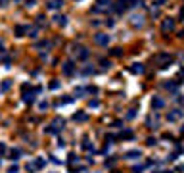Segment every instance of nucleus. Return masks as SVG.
I'll return each instance as SVG.
<instances>
[{
    "instance_id": "1",
    "label": "nucleus",
    "mask_w": 184,
    "mask_h": 173,
    "mask_svg": "<svg viewBox=\"0 0 184 173\" xmlns=\"http://www.w3.org/2000/svg\"><path fill=\"white\" fill-rule=\"evenodd\" d=\"M171 62H173V56H171V54H165V52H161V54L155 56V64L159 66V67H167Z\"/></svg>"
},
{
    "instance_id": "2",
    "label": "nucleus",
    "mask_w": 184,
    "mask_h": 173,
    "mask_svg": "<svg viewBox=\"0 0 184 173\" xmlns=\"http://www.w3.org/2000/svg\"><path fill=\"white\" fill-rule=\"evenodd\" d=\"M73 54L77 56V60H86L90 52H88L86 46H73Z\"/></svg>"
},
{
    "instance_id": "3",
    "label": "nucleus",
    "mask_w": 184,
    "mask_h": 173,
    "mask_svg": "<svg viewBox=\"0 0 184 173\" xmlns=\"http://www.w3.org/2000/svg\"><path fill=\"white\" fill-rule=\"evenodd\" d=\"M109 4H111L109 0H96V6L92 8V12H94V14H100V12H108V10H109Z\"/></svg>"
},
{
    "instance_id": "4",
    "label": "nucleus",
    "mask_w": 184,
    "mask_h": 173,
    "mask_svg": "<svg viewBox=\"0 0 184 173\" xmlns=\"http://www.w3.org/2000/svg\"><path fill=\"white\" fill-rule=\"evenodd\" d=\"M109 40H111V37L106 35V33H96V35H94V43L100 44V46H108Z\"/></svg>"
},
{
    "instance_id": "5",
    "label": "nucleus",
    "mask_w": 184,
    "mask_h": 173,
    "mask_svg": "<svg viewBox=\"0 0 184 173\" xmlns=\"http://www.w3.org/2000/svg\"><path fill=\"white\" fill-rule=\"evenodd\" d=\"M173 29H175V19H173V18L163 19V23H161V31H163V33H167V31H173Z\"/></svg>"
},
{
    "instance_id": "6",
    "label": "nucleus",
    "mask_w": 184,
    "mask_h": 173,
    "mask_svg": "<svg viewBox=\"0 0 184 173\" xmlns=\"http://www.w3.org/2000/svg\"><path fill=\"white\" fill-rule=\"evenodd\" d=\"M27 33H29V27H27V25H15V27H14V35H15V37H25Z\"/></svg>"
},
{
    "instance_id": "7",
    "label": "nucleus",
    "mask_w": 184,
    "mask_h": 173,
    "mask_svg": "<svg viewBox=\"0 0 184 173\" xmlns=\"http://www.w3.org/2000/svg\"><path fill=\"white\" fill-rule=\"evenodd\" d=\"M130 0H117V4H115V12H119V14H123L125 10H127L130 6Z\"/></svg>"
},
{
    "instance_id": "8",
    "label": "nucleus",
    "mask_w": 184,
    "mask_h": 173,
    "mask_svg": "<svg viewBox=\"0 0 184 173\" xmlns=\"http://www.w3.org/2000/svg\"><path fill=\"white\" fill-rule=\"evenodd\" d=\"M61 6H64V0H48L46 2V8L48 10H60Z\"/></svg>"
},
{
    "instance_id": "9",
    "label": "nucleus",
    "mask_w": 184,
    "mask_h": 173,
    "mask_svg": "<svg viewBox=\"0 0 184 173\" xmlns=\"http://www.w3.org/2000/svg\"><path fill=\"white\" fill-rule=\"evenodd\" d=\"M61 69H64V73H65V75H71V73L75 71V66H73V62H65Z\"/></svg>"
},
{
    "instance_id": "10",
    "label": "nucleus",
    "mask_w": 184,
    "mask_h": 173,
    "mask_svg": "<svg viewBox=\"0 0 184 173\" xmlns=\"http://www.w3.org/2000/svg\"><path fill=\"white\" fill-rule=\"evenodd\" d=\"M54 21H56V25H60V27H65V25H67V18H65V15H54Z\"/></svg>"
},
{
    "instance_id": "11",
    "label": "nucleus",
    "mask_w": 184,
    "mask_h": 173,
    "mask_svg": "<svg viewBox=\"0 0 184 173\" xmlns=\"http://www.w3.org/2000/svg\"><path fill=\"white\" fill-rule=\"evenodd\" d=\"M54 125H64V119H56V121H54ZM58 129H60V127H48L46 131H48V133H56Z\"/></svg>"
},
{
    "instance_id": "12",
    "label": "nucleus",
    "mask_w": 184,
    "mask_h": 173,
    "mask_svg": "<svg viewBox=\"0 0 184 173\" xmlns=\"http://www.w3.org/2000/svg\"><path fill=\"white\" fill-rule=\"evenodd\" d=\"M130 71H133V73H142V71H144V66H142V64H133Z\"/></svg>"
},
{
    "instance_id": "13",
    "label": "nucleus",
    "mask_w": 184,
    "mask_h": 173,
    "mask_svg": "<svg viewBox=\"0 0 184 173\" xmlns=\"http://www.w3.org/2000/svg\"><path fill=\"white\" fill-rule=\"evenodd\" d=\"M142 19H144V18H138V15H134V18H133V25H134V27H142V25H144V21H142Z\"/></svg>"
},
{
    "instance_id": "14",
    "label": "nucleus",
    "mask_w": 184,
    "mask_h": 173,
    "mask_svg": "<svg viewBox=\"0 0 184 173\" xmlns=\"http://www.w3.org/2000/svg\"><path fill=\"white\" fill-rule=\"evenodd\" d=\"M151 106H154V108H161L163 100H161V98H154V100H151Z\"/></svg>"
},
{
    "instance_id": "15",
    "label": "nucleus",
    "mask_w": 184,
    "mask_h": 173,
    "mask_svg": "<svg viewBox=\"0 0 184 173\" xmlns=\"http://www.w3.org/2000/svg\"><path fill=\"white\" fill-rule=\"evenodd\" d=\"M73 119H75V121H85L86 114H75V115H73Z\"/></svg>"
},
{
    "instance_id": "16",
    "label": "nucleus",
    "mask_w": 184,
    "mask_h": 173,
    "mask_svg": "<svg viewBox=\"0 0 184 173\" xmlns=\"http://www.w3.org/2000/svg\"><path fill=\"white\" fill-rule=\"evenodd\" d=\"M42 46H46V48H48L50 43H48V40H40V43H36V44H35V48H42Z\"/></svg>"
},
{
    "instance_id": "17",
    "label": "nucleus",
    "mask_w": 184,
    "mask_h": 173,
    "mask_svg": "<svg viewBox=\"0 0 184 173\" xmlns=\"http://www.w3.org/2000/svg\"><path fill=\"white\" fill-rule=\"evenodd\" d=\"M36 23H39V25H44V23H46V18H44L42 14H40V15H36Z\"/></svg>"
},
{
    "instance_id": "18",
    "label": "nucleus",
    "mask_w": 184,
    "mask_h": 173,
    "mask_svg": "<svg viewBox=\"0 0 184 173\" xmlns=\"http://www.w3.org/2000/svg\"><path fill=\"white\" fill-rule=\"evenodd\" d=\"M10 87H12V81H10V79L2 83V91H8V88H10Z\"/></svg>"
},
{
    "instance_id": "19",
    "label": "nucleus",
    "mask_w": 184,
    "mask_h": 173,
    "mask_svg": "<svg viewBox=\"0 0 184 173\" xmlns=\"http://www.w3.org/2000/svg\"><path fill=\"white\" fill-rule=\"evenodd\" d=\"M111 54H113V56H121L123 52H121V48H113V50H111Z\"/></svg>"
},
{
    "instance_id": "20",
    "label": "nucleus",
    "mask_w": 184,
    "mask_h": 173,
    "mask_svg": "<svg viewBox=\"0 0 184 173\" xmlns=\"http://www.w3.org/2000/svg\"><path fill=\"white\" fill-rule=\"evenodd\" d=\"M58 87H60V81H52L50 83V88H58Z\"/></svg>"
},
{
    "instance_id": "21",
    "label": "nucleus",
    "mask_w": 184,
    "mask_h": 173,
    "mask_svg": "<svg viewBox=\"0 0 184 173\" xmlns=\"http://www.w3.org/2000/svg\"><path fill=\"white\" fill-rule=\"evenodd\" d=\"M17 156H19V150H12V160H17Z\"/></svg>"
},
{
    "instance_id": "22",
    "label": "nucleus",
    "mask_w": 184,
    "mask_h": 173,
    "mask_svg": "<svg viewBox=\"0 0 184 173\" xmlns=\"http://www.w3.org/2000/svg\"><path fill=\"white\" fill-rule=\"evenodd\" d=\"M35 2H36V0H27V4H25V6H27V8H33Z\"/></svg>"
},
{
    "instance_id": "23",
    "label": "nucleus",
    "mask_w": 184,
    "mask_h": 173,
    "mask_svg": "<svg viewBox=\"0 0 184 173\" xmlns=\"http://www.w3.org/2000/svg\"><path fill=\"white\" fill-rule=\"evenodd\" d=\"M8 6V0H0V8H6Z\"/></svg>"
},
{
    "instance_id": "24",
    "label": "nucleus",
    "mask_w": 184,
    "mask_h": 173,
    "mask_svg": "<svg viewBox=\"0 0 184 173\" xmlns=\"http://www.w3.org/2000/svg\"><path fill=\"white\" fill-rule=\"evenodd\" d=\"M102 66H104V67H109L111 64H109V60H102Z\"/></svg>"
},
{
    "instance_id": "25",
    "label": "nucleus",
    "mask_w": 184,
    "mask_h": 173,
    "mask_svg": "<svg viewBox=\"0 0 184 173\" xmlns=\"http://www.w3.org/2000/svg\"><path fill=\"white\" fill-rule=\"evenodd\" d=\"M180 18H184V8H182V10H180Z\"/></svg>"
},
{
    "instance_id": "26",
    "label": "nucleus",
    "mask_w": 184,
    "mask_h": 173,
    "mask_svg": "<svg viewBox=\"0 0 184 173\" xmlns=\"http://www.w3.org/2000/svg\"><path fill=\"white\" fill-rule=\"evenodd\" d=\"M163 2V0H155V4H161Z\"/></svg>"
},
{
    "instance_id": "27",
    "label": "nucleus",
    "mask_w": 184,
    "mask_h": 173,
    "mask_svg": "<svg viewBox=\"0 0 184 173\" xmlns=\"http://www.w3.org/2000/svg\"><path fill=\"white\" fill-rule=\"evenodd\" d=\"M15 2H17V0H15Z\"/></svg>"
}]
</instances>
